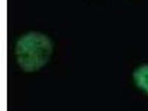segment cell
I'll use <instances>...</instances> for the list:
<instances>
[{
	"label": "cell",
	"instance_id": "cell-1",
	"mask_svg": "<svg viewBox=\"0 0 148 111\" xmlns=\"http://www.w3.org/2000/svg\"><path fill=\"white\" fill-rule=\"evenodd\" d=\"M52 45L49 39L39 33H30L21 38L16 46V57L19 65L27 71L43 66L51 55Z\"/></svg>",
	"mask_w": 148,
	"mask_h": 111
},
{
	"label": "cell",
	"instance_id": "cell-2",
	"mask_svg": "<svg viewBox=\"0 0 148 111\" xmlns=\"http://www.w3.org/2000/svg\"><path fill=\"white\" fill-rule=\"evenodd\" d=\"M133 78L136 86L148 94V64L141 65L135 69Z\"/></svg>",
	"mask_w": 148,
	"mask_h": 111
}]
</instances>
